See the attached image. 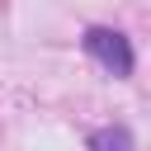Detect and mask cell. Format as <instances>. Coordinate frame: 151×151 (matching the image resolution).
I'll list each match as a JSON object with an SVG mask.
<instances>
[{"instance_id": "cell-1", "label": "cell", "mask_w": 151, "mask_h": 151, "mask_svg": "<svg viewBox=\"0 0 151 151\" xmlns=\"http://www.w3.org/2000/svg\"><path fill=\"white\" fill-rule=\"evenodd\" d=\"M85 52L109 71V76H132V42H127V33H118V28H90L85 33Z\"/></svg>"}, {"instance_id": "cell-2", "label": "cell", "mask_w": 151, "mask_h": 151, "mask_svg": "<svg viewBox=\"0 0 151 151\" xmlns=\"http://www.w3.org/2000/svg\"><path fill=\"white\" fill-rule=\"evenodd\" d=\"M90 151H132V137H127V127H109V132L90 137Z\"/></svg>"}]
</instances>
